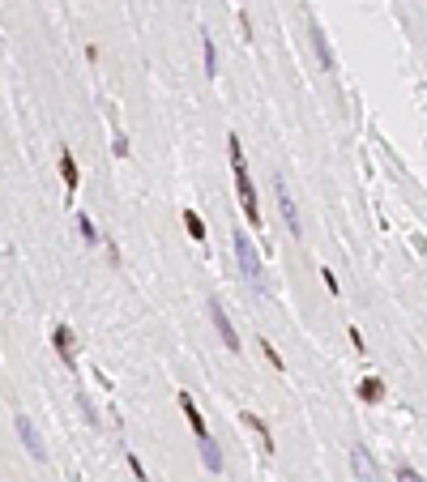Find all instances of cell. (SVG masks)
<instances>
[{
  "mask_svg": "<svg viewBox=\"0 0 427 482\" xmlns=\"http://www.w3.org/2000/svg\"><path fill=\"white\" fill-rule=\"evenodd\" d=\"M227 154H231V175H235V192H239V210H244L248 226H257V231H261V201H257V184H253V175H248L244 145H239V137H235V133L227 137Z\"/></svg>",
  "mask_w": 427,
  "mask_h": 482,
  "instance_id": "cell-1",
  "label": "cell"
},
{
  "mask_svg": "<svg viewBox=\"0 0 427 482\" xmlns=\"http://www.w3.org/2000/svg\"><path fill=\"white\" fill-rule=\"evenodd\" d=\"M231 243H235V261H239V273H244L248 290H265V269H261V257H257V243L244 231H235Z\"/></svg>",
  "mask_w": 427,
  "mask_h": 482,
  "instance_id": "cell-2",
  "label": "cell"
},
{
  "mask_svg": "<svg viewBox=\"0 0 427 482\" xmlns=\"http://www.w3.org/2000/svg\"><path fill=\"white\" fill-rule=\"evenodd\" d=\"M206 312H210V320H214V328H218V337H222V346H227L231 354H239L244 346H239V333H235V324H231V316L222 312V299L218 295H210V303H206Z\"/></svg>",
  "mask_w": 427,
  "mask_h": 482,
  "instance_id": "cell-3",
  "label": "cell"
},
{
  "mask_svg": "<svg viewBox=\"0 0 427 482\" xmlns=\"http://www.w3.org/2000/svg\"><path fill=\"white\" fill-rule=\"evenodd\" d=\"M13 427H17L21 444H26V452L35 456V461H47V444H43V436H39L35 418H30V414H17V418H13Z\"/></svg>",
  "mask_w": 427,
  "mask_h": 482,
  "instance_id": "cell-4",
  "label": "cell"
},
{
  "mask_svg": "<svg viewBox=\"0 0 427 482\" xmlns=\"http://www.w3.org/2000/svg\"><path fill=\"white\" fill-rule=\"evenodd\" d=\"M273 196H278V210H282V222H287V231L299 239V235H304V226H299V210H295V201H291V192H287V180H282V175L273 180Z\"/></svg>",
  "mask_w": 427,
  "mask_h": 482,
  "instance_id": "cell-5",
  "label": "cell"
},
{
  "mask_svg": "<svg viewBox=\"0 0 427 482\" xmlns=\"http://www.w3.org/2000/svg\"><path fill=\"white\" fill-rule=\"evenodd\" d=\"M52 346H56V354L64 359V367H78V333H73L69 324H56L52 328Z\"/></svg>",
  "mask_w": 427,
  "mask_h": 482,
  "instance_id": "cell-6",
  "label": "cell"
},
{
  "mask_svg": "<svg viewBox=\"0 0 427 482\" xmlns=\"http://www.w3.org/2000/svg\"><path fill=\"white\" fill-rule=\"evenodd\" d=\"M180 410H184V418H188V427H192V436H197V444H201V440H210V431H206V418H201V410H197V401H192L188 393H180Z\"/></svg>",
  "mask_w": 427,
  "mask_h": 482,
  "instance_id": "cell-7",
  "label": "cell"
},
{
  "mask_svg": "<svg viewBox=\"0 0 427 482\" xmlns=\"http://www.w3.org/2000/svg\"><path fill=\"white\" fill-rule=\"evenodd\" d=\"M350 470H355V478H359V482H376V465H372V456H367V448H363V444L350 448Z\"/></svg>",
  "mask_w": 427,
  "mask_h": 482,
  "instance_id": "cell-8",
  "label": "cell"
},
{
  "mask_svg": "<svg viewBox=\"0 0 427 482\" xmlns=\"http://www.w3.org/2000/svg\"><path fill=\"white\" fill-rule=\"evenodd\" d=\"M60 180H64V192H69V196L78 192V180H82V175H78V163H73L69 149H60Z\"/></svg>",
  "mask_w": 427,
  "mask_h": 482,
  "instance_id": "cell-9",
  "label": "cell"
},
{
  "mask_svg": "<svg viewBox=\"0 0 427 482\" xmlns=\"http://www.w3.org/2000/svg\"><path fill=\"white\" fill-rule=\"evenodd\" d=\"M312 47H316V56H320V64H325V73H334L338 64H334V52H329V43H325V30L312 21Z\"/></svg>",
  "mask_w": 427,
  "mask_h": 482,
  "instance_id": "cell-10",
  "label": "cell"
},
{
  "mask_svg": "<svg viewBox=\"0 0 427 482\" xmlns=\"http://www.w3.org/2000/svg\"><path fill=\"white\" fill-rule=\"evenodd\" d=\"M359 401H367V405L385 401V380H381V376H367L363 384H359Z\"/></svg>",
  "mask_w": 427,
  "mask_h": 482,
  "instance_id": "cell-11",
  "label": "cell"
},
{
  "mask_svg": "<svg viewBox=\"0 0 427 482\" xmlns=\"http://www.w3.org/2000/svg\"><path fill=\"white\" fill-rule=\"evenodd\" d=\"M201 465H206L210 474H222V452L214 440H201Z\"/></svg>",
  "mask_w": 427,
  "mask_h": 482,
  "instance_id": "cell-12",
  "label": "cell"
},
{
  "mask_svg": "<svg viewBox=\"0 0 427 482\" xmlns=\"http://www.w3.org/2000/svg\"><path fill=\"white\" fill-rule=\"evenodd\" d=\"M201 52H206V77H218V47L210 35H201Z\"/></svg>",
  "mask_w": 427,
  "mask_h": 482,
  "instance_id": "cell-13",
  "label": "cell"
},
{
  "mask_svg": "<svg viewBox=\"0 0 427 482\" xmlns=\"http://www.w3.org/2000/svg\"><path fill=\"white\" fill-rule=\"evenodd\" d=\"M244 423H248V427H253V431H257V440H261V448H265V452H273V436H269V427H265V423H261L257 414H244Z\"/></svg>",
  "mask_w": 427,
  "mask_h": 482,
  "instance_id": "cell-14",
  "label": "cell"
},
{
  "mask_svg": "<svg viewBox=\"0 0 427 482\" xmlns=\"http://www.w3.org/2000/svg\"><path fill=\"white\" fill-rule=\"evenodd\" d=\"M184 226H188V235H192L197 243H206V222H201L197 210H184Z\"/></svg>",
  "mask_w": 427,
  "mask_h": 482,
  "instance_id": "cell-15",
  "label": "cell"
},
{
  "mask_svg": "<svg viewBox=\"0 0 427 482\" xmlns=\"http://www.w3.org/2000/svg\"><path fill=\"white\" fill-rule=\"evenodd\" d=\"M78 231H82V239H86V243H103V235H98V226H94L86 214H78Z\"/></svg>",
  "mask_w": 427,
  "mask_h": 482,
  "instance_id": "cell-16",
  "label": "cell"
},
{
  "mask_svg": "<svg viewBox=\"0 0 427 482\" xmlns=\"http://www.w3.org/2000/svg\"><path fill=\"white\" fill-rule=\"evenodd\" d=\"M124 456H129V470H133V478H137V482H149V474H145V465H141V456H137V452H124Z\"/></svg>",
  "mask_w": 427,
  "mask_h": 482,
  "instance_id": "cell-17",
  "label": "cell"
},
{
  "mask_svg": "<svg viewBox=\"0 0 427 482\" xmlns=\"http://www.w3.org/2000/svg\"><path fill=\"white\" fill-rule=\"evenodd\" d=\"M257 346H261V350H265V359H269V363H273V367H278V371H287V363H282V354H278V350H273V346H269V342H257Z\"/></svg>",
  "mask_w": 427,
  "mask_h": 482,
  "instance_id": "cell-18",
  "label": "cell"
},
{
  "mask_svg": "<svg viewBox=\"0 0 427 482\" xmlns=\"http://www.w3.org/2000/svg\"><path fill=\"white\" fill-rule=\"evenodd\" d=\"M393 474H397V482H423V478H419V470H415V465H397V470H393Z\"/></svg>",
  "mask_w": 427,
  "mask_h": 482,
  "instance_id": "cell-19",
  "label": "cell"
},
{
  "mask_svg": "<svg viewBox=\"0 0 427 482\" xmlns=\"http://www.w3.org/2000/svg\"><path fill=\"white\" fill-rule=\"evenodd\" d=\"M111 154H116V158H129V137H124V133H116V141H111Z\"/></svg>",
  "mask_w": 427,
  "mask_h": 482,
  "instance_id": "cell-20",
  "label": "cell"
},
{
  "mask_svg": "<svg viewBox=\"0 0 427 482\" xmlns=\"http://www.w3.org/2000/svg\"><path fill=\"white\" fill-rule=\"evenodd\" d=\"M320 277H325V286H329V295H338V290H342V286H338V277H334V273H329V269H325V273H320Z\"/></svg>",
  "mask_w": 427,
  "mask_h": 482,
  "instance_id": "cell-21",
  "label": "cell"
}]
</instances>
